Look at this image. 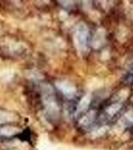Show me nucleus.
<instances>
[{
	"instance_id": "5",
	"label": "nucleus",
	"mask_w": 133,
	"mask_h": 150,
	"mask_svg": "<svg viewBox=\"0 0 133 150\" xmlns=\"http://www.w3.org/2000/svg\"><path fill=\"white\" fill-rule=\"evenodd\" d=\"M120 108H121V104L120 103L111 104L109 107H107V109H106V114L109 116V117H112V116H114L120 110Z\"/></svg>"
},
{
	"instance_id": "6",
	"label": "nucleus",
	"mask_w": 133,
	"mask_h": 150,
	"mask_svg": "<svg viewBox=\"0 0 133 150\" xmlns=\"http://www.w3.org/2000/svg\"><path fill=\"white\" fill-rule=\"evenodd\" d=\"M123 120H124V122L127 123V124L133 123V109L127 111V112L125 113L124 117H123Z\"/></svg>"
},
{
	"instance_id": "7",
	"label": "nucleus",
	"mask_w": 133,
	"mask_h": 150,
	"mask_svg": "<svg viewBox=\"0 0 133 150\" xmlns=\"http://www.w3.org/2000/svg\"><path fill=\"white\" fill-rule=\"evenodd\" d=\"M132 71H133V67H132Z\"/></svg>"
},
{
	"instance_id": "2",
	"label": "nucleus",
	"mask_w": 133,
	"mask_h": 150,
	"mask_svg": "<svg viewBox=\"0 0 133 150\" xmlns=\"http://www.w3.org/2000/svg\"><path fill=\"white\" fill-rule=\"evenodd\" d=\"M56 86L58 87V89H59V90L61 91V92L63 93L65 96H67V97H69V98L73 97V96L75 95V93H76L75 86H74L73 84L67 82V81L57 82Z\"/></svg>"
},
{
	"instance_id": "3",
	"label": "nucleus",
	"mask_w": 133,
	"mask_h": 150,
	"mask_svg": "<svg viewBox=\"0 0 133 150\" xmlns=\"http://www.w3.org/2000/svg\"><path fill=\"white\" fill-rule=\"evenodd\" d=\"M90 99L91 98L89 95H87L85 97L82 98V100L79 102L78 107H77V109H76V114H80V113H82L83 111H85L86 108H88L89 104H90V101H91Z\"/></svg>"
},
{
	"instance_id": "4",
	"label": "nucleus",
	"mask_w": 133,
	"mask_h": 150,
	"mask_svg": "<svg viewBox=\"0 0 133 150\" xmlns=\"http://www.w3.org/2000/svg\"><path fill=\"white\" fill-rule=\"evenodd\" d=\"M94 116H95V112L94 111H90V112H88L81 118L80 121H79V124L82 125V126H88L94 120Z\"/></svg>"
},
{
	"instance_id": "1",
	"label": "nucleus",
	"mask_w": 133,
	"mask_h": 150,
	"mask_svg": "<svg viewBox=\"0 0 133 150\" xmlns=\"http://www.w3.org/2000/svg\"><path fill=\"white\" fill-rule=\"evenodd\" d=\"M88 28L84 23H80L75 31V42L80 51H84L87 48V40H88Z\"/></svg>"
}]
</instances>
